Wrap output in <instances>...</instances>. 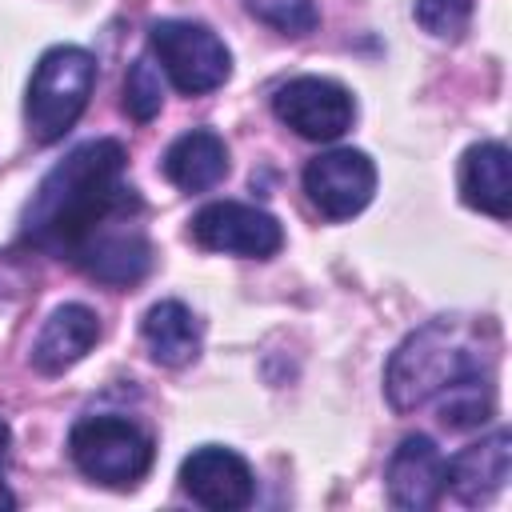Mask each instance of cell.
Here are the masks:
<instances>
[{
    "instance_id": "cell-1",
    "label": "cell",
    "mask_w": 512,
    "mask_h": 512,
    "mask_svg": "<svg viewBox=\"0 0 512 512\" xmlns=\"http://www.w3.org/2000/svg\"><path fill=\"white\" fill-rule=\"evenodd\" d=\"M124 164L128 152L112 136L72 148L24 204V244L60 260H76V252L100 228L128 220V212H136L140 200L124 184Z\"/></svg>"
},
{
    "instance_id": "cell-2",
    "label": "cell",
    "mask_w": 512,
    "mask_h": 512,
    "mask_svg": "<svg viewBox=\"0 0 512 512\" xmlns=\"http://www.w3.org/2000/svg\"><path fill=\"white\" fill-rule=\"evenodd\" d=\"M488 368L480 360V352L472 348V340L448 324V320H432L424 328H416L412 336H404V344L392 352L388 368H384V392L392 412H412L424 400H432L436 392H444L452 380Z\"/></svg>"
},
{
    "instance_id": "cell-3",
    "label": "cell",
    "mask_w": 512,
    "mask_h": 512,
    "mask_svg": "<svg viewBox=\"0 0 512 512\" xmlns=\"http://www.w3.org/2000/svg\"><path fill=\"white\" fill-rule=\"evenodd\" d=\"M96 88V56L76 44H56L40 56L28 100H24V124L36 144H56L72 132L80 112L88 108V96Z\"/></svg>"
},
{
    "instance_id": "cell-4",
    "label": "cell",
    "mask_w": 512,
    "mask_h": 512,
    "mask_svg": "<svg viewBox=\"0 0 512 512\" xmlns=\"http://www.w3.org/2000/svg\"><path fill=\"white\" fill-rule=\"evenodd\" d=\"M68 456L92 484L136 488L156 460V444L124 416H84L68 432Z\"/></svg>"
},
{
    "instance_id": "cell-5",
    "label": "cell",
    "mask_w": 512,
    "mask_h": 512,
    "mask_svg": "<svg viewBox=\"0 0 512 512\" xmlns=\"http://www.w3.org/2000/svg\"><path fill=\"white\" fill-rule=\"evenodd\" d=\"M152 56L184 96L216 92L232 76V52L224 40L196 20H156L148 28Z\"/></svg>"
},
{
    "instance_id": "cell-6",
    "label": "cell",
    "mask_w": 512,
    "mask_h": 512,
    "mask_svg": "<svg viewBox=\"0 0 512 512\" xmlns=\"http://www.w3.org/2000/svg\"><path fill=\"white\" fill-rule=\"evenodd\" d=\"M272 112L304 140H340L356 120V100L340 80L292 76L272 92Z\"/></svg>"
},
{
    "instance_id": "cell-7",
    "label": "cell",
    "mask_w": 512,
    "mask_h": 512,
    "mask_svg": "<svg viewBox=\"0 0 512 512\" xmlns=\"http://www.w3.org/2000/svg\"><path fill=\"white\" fill-rule=\"evenodd\" d=\"M192 240L204 252L268 260L284 248V228L272 212L240 200H212L192 216Z\"/></svg>"
},
{
    "instance_id": "cell-8",
    "label": "cell",
    "mask_w": 512,
    "mask_h": 512,
    "mask_svg": "<svg viewBox=\"0 0 512 512\" xmlns=\"http://www.w3.org/2000/svg\"><path fill=\"white\" fill-rule=\"evenodd\" d=\"M304 192L328 220H352L376 196V164L360 148H328L308 160Z\"/></svg>"
},
{
    "instance_id": "cell-9",
    "label": "cell",
    "mask_w": 512,
    "mask_h": 512,
    "mask_svg": "<svg viewBox=\"0 0 512 512\" xmlns=\"http://www.w3.org/2000/svg\"><path fill=\"white\" fill-rule=\"evenodd\" d=\"M180 488L212 508V512H236V508H248L252 496H256V476L248 468V460L232 448H220V444H204V448H192L180 464Z\"/></svg>"
},
{
    "instance_id": "cell-10",
    "label": "cell",
    "mask_w": 512,
    "mask_h": 512,
    "mask_svg": "<svg viewBox=\"0 0 512 512\" xmlns=\"http://www.w3.org/2000/svg\"><path fill=\"white\" fill-rule=\"evenodd\" d=\"M84 276L108 284V288H132L148 276L152 268V244L132 220H116L100 228L72 260Z\"/></svg>"
},
{
    "instance_id": "cell-11",
    "label": "cell",
    "mask_w": 512,
    "mask_h": 512,
    "mask_svg": "<svg viewBox=\"0 0 512 512\" xmlns=\"http://www.w3.org/2000/svg\"><path fill=\"white\" fill-rule=\"evenodd\" d=\"M384 484H388V500L404 512H428L440 504L444 488V456L428 436H404L384 468Z\"/></svg>"
},
{
    "instance_id": "cell-12",
    "label": "cell",
    "mask_w": 512,
    "mask_h": 512,
    "mask_svg": "<svg viewBox=\"0 0 512 512\" xmlns=\"http://www.w3.org/2000/svg\"><path fill=\"white\" fill-rule=\"evenodd\" d=\"M512 476V432L496 428L492 436L460 448L452 460H444V488H452L464 504L492 500Z\"/></svg>"
},
{
    "instance_id": "cell-13",
    "label": "cell",
    "mask_w": 512,
    "mask_h": 512,
    "mask_svg": "<svg viewBox=\"0 0 512 512\" xmlns=\"http://www.w3.org/2000/svg\"><path fill=\"white\" fill-rule=\"evenodd\" d=\"M96 340H100V316L88 304H60L32 340V368L44 376H60L64 368L84 360Z\"/></svg>"
},
{
    "instance_id": "cell-14",
    "label": "cell",
    "mask_w": 512,
    "mask_h": 512,
    "mask_svg": "<svg viewBox=\"0 0 512 512\" xmlns=\"http://www.w3.org/2000/svg\"><path fill=\"white\" fill-rule=\"evenodd\" d=\"M460 196L496 220L512 216V156L500 140H480L460 160Z\"/></svg>"
},
{
    "instance_id": "cell-15",
    "label": "cell",
    "mask_w": 512,
    "mask_h": 512,
    "mask_svg": "<svg viewBox=\"0 0 512 512\" xmlns=\"http://www.w3.org/2000/svg\"><path fill=\"white\" fill-rule=\"evenodd\" d=\"M164 176L184 192H208L228 176V144L208 128H192L168 144Z\"/></svg>"
},
{
    "instance_id": "cell-16",
    "label": "cell",
    "mask_w": 512,
    "mask_h": 512,
    "mask_svg": "<svg viewBox=\"0 0 512 512\" xmlns=\"http://www.w3.org/2000/svg\"><path fill=\"white\" fill-rule=\"evenodd\" d=\"M140 336L148 344V356L164 368H184L200 352V320L180 300H160L144 312Z\"/></svg>"
},
{
    "instance_id": "cell-17",
    "label": "cell",
    "mask_w": 512,
    "mask_h": 512,
    "mask_svg": "<svg viewBox=\"0 0 512 512\" xmlns=\"http://www.w3.org/2000/svg\"><path fill=\"white\" fill-rule=\"evenodd\" d=\"M432 400L436 412H440V424L456 428V432H468V428H480L484 420H492L496 412V392H492V368H476L460 380H452L444 392H436Z\"/></svg>"
},
{
    "instance_id": "cell-18",
    "label": "cell",
    "mask_w": 512,
    "mask_h": 512,
    "mask_svg": "<svg viewBox=\"0 0 512 512\" xmlns=\"http://www.w3.org/2000/svg\"><path fill=\"white\" fill-rule=\"evenodd\" d=\"M164 108V76H160V64L152 56H136L128 76H124V112L136 120V124H148L156 120Z\"/></svg>"
},
{
    "instance_id": "cell-19",
    "label": "cell",
    "mask_w": 512,
    "mask_h": 512,
    "mask_svg": "<svg viewBox=\"0 0 512 512\" xmlns=\"http://www.w3.org/2000/svg\"><path fill=\"white\" fill-rule=\"evenodd\" d=\"M244 8H248L260 24H268V28H276V32H288V36H304V32H312L316 20H320L312 0H244Z\"/></svg>"
},
{
    "instance_id": "cell-20",
    "label": "cell",
    "mask_w": 512,
    "mask_h": 512,
    "mask_svg": "<svg viewBox=\"0 0 512 512\" xmlns=\"http://www.w3.org/2000/svg\"><path fill=\"white\" fill-rule=\"evenodd\" d=\"M416 24L436 40H460L472 24V0H416Z\"/></svg>"
},
{
    "instance_id": "cell-21",
    "label": "cell",
    "mask_w": 512,
    "mask_h": 512,
    "mask_svg": "<svg viewBox=\"0 0 512 512\" xmlns=\"http://www.w3.org/2000/svg\"><path fill=\"white\" fill-rule=\"evenodd\" d=\"M8 448H12V428L0 420V468L8 464Z\"/></svg>"
},
{
    "instance_id": "cell-22",
    "label": "cell",
    "mask_w": 512,
    "mask_h": 512,
    "mask_svg": "<svg viewBox=\"0 0 512 512\" xmlns=\"http://www.w3.org/2000/svg\"><path fill=\"white\" fill-rule=\"evenodd\" d=\"M8 508H16V496L8 492V484L0 480V512H8Z\"/></svg>"
}]
</instances>
